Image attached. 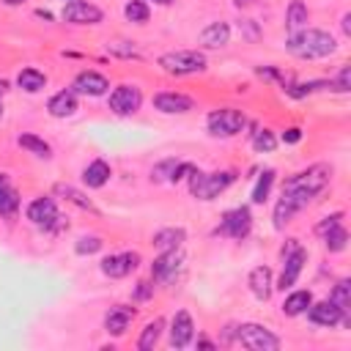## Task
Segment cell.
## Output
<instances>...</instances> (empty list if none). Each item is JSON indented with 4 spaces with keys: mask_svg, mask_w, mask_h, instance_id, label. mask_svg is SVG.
<instances>
[{
    "mask_svg": "<svg viewBox=\"0 0 351 351\" xmlns=\"http://www.w3.org/2000/svg\"><path fill=\"white\" fill-rule=\"evenodd\" d=\"M63 19L71 25H99L101 22V8L85 0H69L63 8Z\"/></svg>",
    "mask_w": 351,
    "mask_h": 351,
    "instance_id": "obj_7",
    "label": "cell"
},
{
    "mask_svg": "<svg viewBox=\"0 0 351 351\" xmlns=\"http://www.w3.org/2000/svg\"><path fill=\"white\" fill-rule=\"evenodd\" d=\"M99 247H101V239H99V236H82L74 250H77L80 255H90V252H96Z\"/></svg>",
    "mask_w": 351,
    "mask_h": 351,
    "instance_id": "obj_36",
    "label": "cell"
},
{
    "mask_svg": "<svg viewBox=\"0 0 351 351\" xmlns=\"http://www.w3.org/2000/svg\"><path fill=\"white\" fill-rule=\"evenodd\" d=\"M228 38H230V27L225 25V22H211L208 27H203V33H200V44L203 47H222V44H228Z\"/></svg>",
    "mask_w": 351,
    "mask_h": 351,
    "instance_id": "obj_21",
    "label": "cell"
},
{
    "mask_svg": "<svg viewBox=\"0 0 351 351\" xmlns=\"http://www.w3.org/2000/svg\"><path fill=\"white\" fill-rule=\"evenodd\" d=\"M0 115H3V104H0Z\"/></svg>",
    "mask_w": 351,
    "mask_h": 351,
    "instance_id": "obj_47",
    "label": "cell"
},
{
    "mask_svg": "<svg viewBox=\"0 0 351 351\" xmlns=\"http://www.w3.org/2000/svg\"><path fill=\"white\" fill-rule=\"evenodd\" d=\"M250 291L263 302L271 296V271L266 266H258L250 271Z\"/></svg>",
    "mask_w": 351,
    "mask_h": 351,
    "instance_id": "obj_20",
    "label": "cell"
},
{
    "mask_svg": "<svg viewBox=\"0 0 351 351\" xmlns=\"http://www.w3.org/2000/svg\"><path fill=\"white\" fill-rule=\"evenodd\" d=\"M159 66L170 74H195L206 69V58L195 49H178V52H167L159 58Z\"/></svg>",
    "mask_w": 351,
    "mask_h": 351,
    "instance_id": "obj_4",
    "label": "cell"
},
{
    "mask_svg": "<svg viewBox=\"0 0 351 351\" xmlns=\"http://www.w3.org/2000/svg\"><path fill=\"white\" fill-rule=\"evenodd\" d=\"M5 3H8V5H16V3H22V0H5Z\"/></svg>",
    "mask_w": 351,
    "mask_h": 351,
    "instance_id": "obj_46",
    "label": "cell"
},
{
    "mask_svg": "<svg viewBox=\"0 0 351 351\" xmlns=\"http://www.w3.org/2000/svg\"><path fill=\"white\" fill-rule=\"evenodd\" d=\"M107 178H110V165H107L104 159H93V162L82 170V181H85L88 186H93V189L104 186Z\"/></svg>",
    "mask_w": 351,
    "mask_h": 351,
    "instance_id": "obj_22",
    "label": "cell"
},
{
    "mask_svg": "<svg viewBox=\"0 0 351 351\" xmlns=\"http://www.w3.org/2000/svg\"><path fill=\"white\" fill-rule=\"evenodd\" d=\"M239 340H241V346H247L252 351H277L280 348V337L258 324H244L239 329Z\"/></svg>",
    "mask_w": 351,
    "mask_h": 351,
    "instance_id": "obj_6",
    "label": "cell"
},
{
    "mask_svg": "<svg viewBox=\"0 0 351 351\" xmlns=\"http://www.w3.org/2000/svg\"><path fill=\"white\" fill-rule=\"evenodd\" d=\"M16 143L22 145V148H27L30 154H36V156H49V143H44L41 137H36V134H19L16 137Z\"/></svg>",
    "mask_w": 351,
    "mask_h": 351,
    "instance_id": "obj_29",
    "label": "cell"
},
{
    "mask_svg": "<svg viewBox=\"0 0 351 351\" xmlns=\"http://www.w3.org/2000/svg\"><path fill=\"white\" fill-rule=\"evenodd\" d=\"M154 107L162 112H189L192 110V99L184 93H156L154 96Z\"/></svg>",
    "mask_w": 351,
    "mask_h": 351,
    "instance_id": "obj_18",
    "label": "cell"
},
{
    "mask_svg": "<svg viewBox=\"0 0 351 351\" xmlns=\"http://www.w3.org/2000/svg\"><path fill=\"white\" fill-rule=\"evenodd\" d=\"M16 82H19V88H22V90L36 93V90H41V88L47 85V77H44L41 71H36V69H22V71H19V77H16Z\"/></svg>",
    "mask_w": 351,
    "mask_h": 351,
    "instance_id": "obj_26",
    "label": "cell"
},
{
    "mask_svg": "<svg viewBox=\"0 0 351 351\" xmlns=\"http://www.w3.org/2000/svg\"><path fill=\"white\" fill-rule=\"evenodd\" d=\"M123 14H126V19H129V22H137V25H143V22L148 19V5H145L143 0H132V3H126Z\"/></svg>",
    "mask_w": 351,
    "mask_h": 351,
    "instance_id": "obj_33",
    "label": "cell"
},
{
    "mask_svg": "<svg viewBox=\"0 0 351 351\" xmlns=\"http://www.w3.org/2000/svg\"><path fill=\"white\" fill-rule=\"evenodd\" d=\"M132 318H134V307H126V304H115V307H110V313L104 315V329L110 332V335H123L126 329H129V324H132Z\"/></svg>",
    "mask_w": 351,
    "mask_h": 351,
    "instance_id": "obj_13",
    "label": "cell"
},
{
    "mask_svg": "<svg viewBox=\"0 0 351 351\" xmlns=\"http://www.w3.org/2000/svg\"><path fill=\"white\" fill-rule=\"evenodd\" d=\"M137 263H140V255L137 252H121V255H107L104 261H101V271L107 274V277H126L129 271H134L137 269Z\"/></svg>",
    "mask_w": 351,
    "mask_h": 351,
    "instance_id": "obj_11",
    "label": "cell"
},
{
    "mask_svg": "<svg viewBox=\"0 0 351 351\" xmlns=\"http://www.w3.org/2000/svg\"><path fill=\"white\" fill-rule=\"evenodd\" d=\"M348 80H351V66H343L337 74V90H348Z\"/></svg>",
    "mask_w": 351,
    "mask_h": 351,
    "instance_id": "obj_39",
    "label": "cell"
},
{
    "mask_svg": "<svg viewBox=\"0 0 351 351\" xmlns=\"http://www.w3.org/2000/svg\"><path fill=\"white\" fill-rule=\"evenodd\" d=\"M143 96H140V88L134 85H118L112 93H110V110L118 112V115H129L140 107Z\"/></svg>",
    "mask_w": 351,
    "mask_h": 351,
    "instance_id": "obj_9",
    "label": "cell"
},
{
    "mask_svg": "<svg viewBox=\"0 0 351 351\" xmlns=\"http://www.w3.org/2000/svg\"><path fill=\"white\" fill-rule=\"evenodd\" d=\"M304 25H307V5H304L302 0H291L288 14H285V27H288V33H299Z\"/></svg>",
    "mask_w": 351,
    "mask_h": 351,
    "instance_id": "obj_25",
    "label": "cell"
},
{
    "mask_svg": "<svg viewBox=\"0 0 351 351\" xmlns=\"http://www.w3.org/2000/svg\"><path fill=\"white\" fill-rule=\"evenodd\" d=\"M178 269H181V252H178V250H167V252H162V255L154 261L151 274L165 282V280H173Z\"/></svg>",
    "mask_w": 351,
    "mask_h": 351,
    "instance_id": "obj_15",
    "label": "cell"
},
{
    "mask_svg": "<svg viewBox=\"0 0 351 351\" xmlns=\"http://www.w3.org/2000/svg\"><path fill=\"white\" fill-rule=\"evenodd\" d=\"M47 110H49V115H55V118H69V115H74V110H77L74 90H60V93H55V96L49 99Z\"/></svg>",
    "mask_w": 351,
    "mask_h": 351,
    "instance_id": "obj_19",
    "label": "cell"
},
{
    "mask_svg": "<svg viewBox=\"0 0 351 351\" xmlns=\"http://www.w3.org/2000/svg\"><path fill=\"white\" fill-rule=\"evenodd\" d=\"M340 310H343V315L348 313V307H351V282L348 280H340L337 285H335V291H332V296H329ZM348 318V315H346Z\"/></svg>",
    "mask_w": 351,
    "mask_h": 351,
    "instance_id": "obj_30",
    "label": "cell"
},
{
    "mask_svg": "<svg viewBox=\"0 0 351 351\" xmlns=\"http://www.w3.org/2000/svg\"><path fill=\"white\" fill-rule=\"evenodd\" d=\"M343 30H346V33H351V16H348V14L343 16Z\"/></svg>",
    "mask_w": 351,
    "mask_h": 351,
    "instance_id": "obj_42",
    "label": "cell"
},
{
    "mask_svg": "<svg viewBox=\"0 0 351 351\" xmlns=\"http://www.w3.org/2000/svg\"><path fill=\"white\" fill-rule=\"evenodd\" d=\"M3 93H5V82L0 80V96H3Z\"/></svg>",
    "mask_w": 351,
    "mask_h": 351,
    "instance_id": "obj_45",
    "label": "cell"
},
{
    "mask_svg": "<svg viewBox=\"0 0 351 351\" xmlns=\"http://www.w3.org/2000/svg\"><path fill=\"white\" fill-rule=\"evenodd\" d=\"M16 211H19V195L8 184V178L0 173V214L3 217H14Z\"/></svg>",
    "mask_w": 351,
    "mask_h": 351,
    "instance_id": "obj_23",
    "label": "cell"
},
{
    "mask_svg": "<svg viewBox=\"0 0 351 351\" xmlns=\"http://www.w3.org/2000/svg\"><path fill=\"white\" fill-rule=\"evenodd\" d=\"M271 184H274V170H263V176L258 178V184H255V189H252V200H255V203H263V200L269 197Z\"/></svg>",
    "mask_w": 351,
    "mask_h": 351,
    "instance_id": "obj_32",
    "label": "cell"
},
{
    "mask_svg": "<svg viewBox=\"0 0 351 351\" xmlns=\"http://www.w3.org/2000/svg\"><path fill=\"white\" fill-rule=\"evenodd\" d=\"M285 258V266H282V274H280V282H277V288H291L293 282H296V277H299V271H302V266H304V250L302 247H296V250H291L288 255H282Z\"/></svg>",
    "mask_w": 351,
    "mask_h": 351,
    "instance_id": "obj_12",
    "label": "cell"
},
{
    "mask_svg": "<svg viewBox=\"0 0 351 351\" xmlns=\"http://www.w3.org/2000/svg\"><path fill=\"white\" fill-rule=\"evenodd\" d=\"M162 318H154L145 329H143V335H140V340H137V348L140 351H148V348H154L156 346V340H159V335H162Z\"/></svg>",
    "mask_w": 351,
    "mask_h": 351,
    "instance_id": "obj_28",
    "label": "cell"
},
{
    "mask_svg": "<svg viewBox=\"0 0 351 351\" xmlns=\"http://www.w3.org/2000/svg\"><path fill=\"white\" fill-rule=\"evenodd\" d=\"M192 332H195V324H192V315L186 310H178L176 318H173V329H170V343L176 348H184L189 340H192Z\"/></svg>",
    "mask_w": 351,
    "mask_h": 351,
    "instance_id": "obj_16",
    "label": "cell"
},
{
    "mask_svg": "<svg viewBox=\"0 0 351 351\" xmlns=\"http://www.w3.org/2000/svg\"><path fill=\"white\" fill-rule=\"evenodd\" d=\"M74 93H85V96H101L110 85H107V80L101 77V74H96V71H82V74H77V80H74Z\"/></svg>",
    "mask_w": 351,
    "mask_h": 351,
    "instance_id": "obj_17",
    "label": "cell"
},
{
    "mask_svg": "<svg viewBox=\"0 0 351 351\" xmlns=\"http://www.w3.org/2000/svg\"><path fill=\"white\" fill-rule=\"evenodd\" d=\"M252 145H255V151H271L277 145V140H274V134L269 129H258L255 137H252Z\"/></svg>",
    "mask_w": 351,
    "mask_h": 351,
    "instance_id": "obj_35",
    "label": "cell"
},
{
    "mask_svg": "<svg viewBox=\"0 0 351 351\" xmlns=\"http://www.w3.org/2000/svg\"><path fill=\"white\" fill-rule=\"evenodd\" d=\"M239 8H247V5H255V0H236Z\"/></svg>",
    "mask_w": 351,
    "mask_h": 351,
    "instance_id": "obj_43",
    "label": "cell"
},
{
    "mask_svg": "<svg viewBox=\"0 0 351 351\" xmlns=\"http://www.w3.org/2000/svg\"><path fill=\"white\" fill-rule=\"evenodd\" d=\"M192 178H189V189H192V195L195 197H200V200H211V197H217L222 189H228L230 184H233V173L230 170H225V173H200V170H195L192 167V173H189Z\"/></svg>",
    "mask_w": 351,
    "mask_h": 351,
    "instance_id": "obj_3",
    "label": "cell"
},
{
    "mask_svg": "<svg viewBox=\"0 0 351 351\" xmlns=\"http://www.w3.org/2000/svg\"><path fill=\"white\" fill-rule=\"evenodd\" d=\"M250 228H252V214H250V208H233V211H228L225 217H222V222H219V233H225V236H230V239H244L247 233H250Z\"/></svg>",
    "mask_w": 351,
    "mask_h": 351,
    "instance_id": "obj_8",
    "label": "cell"
},
{
    "mask_svg": "<svg viewBox=\"0 0 351 351\" xmlns=\"http://www.w3.org/2000/svg\"><path fill=\"white\" fill-rule=\"evenodd\" d=\"M324 239H326V250H329V252H340V250L346 247V241H348V233H346L343 225H335L332 230L324 233Z\"/></svg>",
    "mask_w": 351,
    "mask_h": 351,
    "instance_id": "obj_31",
    "label": "cell"
},
{
    "mask_svg": "<svg viewBox=\"0 0 351 351\" xmlns=\"http://www.w3.org/2000/svg\"><path fill=\"white\" fill-rule=\"evenodd\" d=\"M244 129V115L233 107H225V110H214L208 115V132L214 137H233Z\"/></svg>",
    "mask_w": 351,
    "mask_h": 351,
    "instance_id": "obj_5",
    "label": "cell"
},
{
    "mask_svg": "<svg viewBox=\"0 0 351 351\" xmlns=\"http://www.w3.org/2000/svg\"><path fill=\"white\" fill-rule=\"evenodd\" d=\"M27 219H33L36 225L41 228H49L55 219H58V208H55V200L52 197H38L27 206Z\"/></svg>",
    "mask_w": 351,
    "mask_h": 351,
    "instance_id": "obj_14",
    "label": "cell"
},
{
    "mask_svg": "<svg viewBox=\"0 0 351 351\" xmlns=\"http://www.w3.org/2000/svg\"><path fill=\"white\" fill-rule=\"evenodd\" d=\"M154 3H159V5H170V3H176V0H154Z\"/></svg>",
    "mask_w": 351,
    "mask_h": 351,
    "instance_id": "obj_44",
    "label": "cell"
},
{
    "mask_svg": "<svg viewBox=\"0 0 351 351\" xmlns=\"http://www.w3.org/2000/svg\"><path fill=\"white\" fill-rule=\"evenodd\" d=\"M55 192H58V195H63V197H69V200H71V203H77L80 208H93V203H90L82 192H77L74 186H69V184H58V186H55Z\"/></svg>",
    "mask_w": 351,
    "mask_h": 351,
    "instance_id": "obj_34",
    "label": "cell"
},
{
    "mask_svg": "<svg viewBox=\"0 0 351 351\" xmlns=\"http://www.w3.org/2000/svg\"><path fill=\"white\" fill-rule=\"evenodd\" d=\"M107 49H110L112 55H123V58H132V55H137V49H134L132 44H126V41H115V44H107Z\"/></svg>",
    "mask_w": 351,
    "mask_h": 351,
    "instance_id": "obj_37",
    "label": "cell"
},
{
    "mask_svg": "<svg viewBox=\"0 0 351 351\" xmlns=\"http://www.w3.org/2000/svg\"><path fill=\"white\" fill-rule=\"evenodd\" d=\"M310 302H313L310 291H296V293H291V296L285 299L282 313H285V315H302V313L310 307Z\"/></svg>",
    "mask_w": 351,
    "mask_h": 351,
    "instance_id": "obj_27",
    "label": "cell"
},
{
    "mask_svg": "<svg viewBox=\"0 0 351 351\" xmlns=\"http://www.w3.org/2000/svg\"><path fill=\"white\" fill-rule=\"evenodd\" d=\"M329 176H332L329 165H313V167L296 173L293 178H288L282 186V197L274 206V225L282 228L299 208H304L329 184Z\"/></svg>",
    "mask_w": 351,
    "mask_h": 351,
    "instance_id": "obj_1",
    "label": "cell"
},
{
    "mask_svg": "<svg viewBox=\"0 0 351 351\" xmlns=\"http://www.w3.org/2000/svg\"><path fill=\"white\" fill-rule=\"evenodd\" d=\"M184 228H165V230H159L156 236H154V247L156 250H162V252H167V250H178L181 247V241H184Z\"/></svg>",
    "mask_w": 351,
    "mask_h": 351,
    "instance_id": "obj_24",
    "label": "cell"
},
{
    "mask_svg": "<svg viewBox=\"0 0 351 351\" xmlns=\"http://www.w3.org/2000/svg\"><path fill=\"white\" fill-rule=\"evenodd\" d=\"M307 315H310V321L313 324H318V326H335V324H348V318L343 315V310L329 299V302H318V304H313L310 302V310H304Z\"/></svg>",
    "mask_w": 351,
    "mask_h": 351,
    "instance_id": "obj_10",
    "label": "cell"
},
{
    "mask_svg": "<svg viewBox=\"0 0 351 351\" xmlns=\"http://www.w3.org/2000/svg\"><path fill=\"white\" fill-rule=\"evenodd\" d=\"M337 49L335 38L324 30H313V27H302L299 33H291L288 38V52H293L296 58H326Z\"/></svg>",
    "mask_w": 351,
    "mask_h": 351,
    "instance_id": "obj_2",
    "label": "cell"
},
{
    "mask_svg": "<svg viewBox=\"0 0 351 351\" xmlns=\"http://www.w3.org/2000/svg\"><path fill=\"white\" fill-rule=\"evenodd\" d=\"M137 285H140V288H137V299H145V296L151 293V285H148V282H137Z\"/></svg>",
    "mask_w": 351,
    "mask_h": 351,
    "instance_id": "obj_41",
    "label": "cell"
},
{
    "mask_svg": "<svg viewBox=\"0 0 351 351\" xmlns=\"http://www.w3.org/2000/svg\"><path fill=\"white\" fill-rule=\"evenodd\" d=\"M340 219H343V214H332V217H326V219H324V222H321V225H318L315 230H318V233L324 236L326 230H332L335 225H340Z\"/></svg>",
    "mask_w": 351,
    "mask_h": 351,
    "instance_id": "obj_38",
    "label": "cell"
},
{
    "mask_svg": "<svg viewBox=\"0 0 351 351\" xmlns=\"http://www.w3.org/2000/svg\"><path fill=\"white\" fill-rule=\"evenodd\" d=\"M282 140H285V143H299V140H302V132H299L296 126H291V129H285Z\"/></svg>",
    "mask_w": 351,
    "mask_h": 351,
    "instance_id": "obj_40",
    "label": "cell"
}]
</instances>
